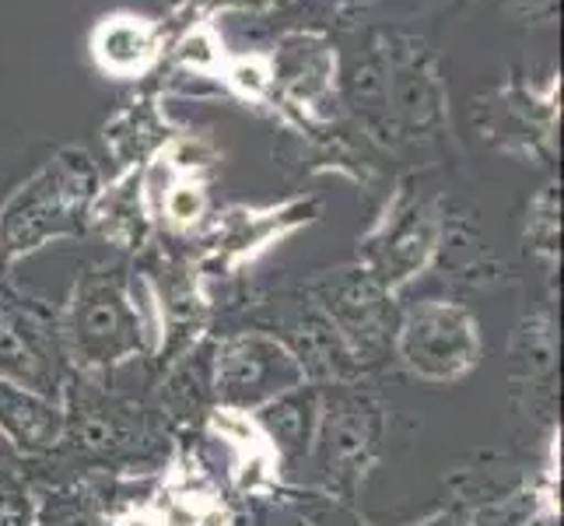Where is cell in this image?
Returning a JSON list of instances; mask_svg holds the SVG:
<instances>
[{"label":"cell","mask_w":564,"mask_h":526,"mask_svg":"<svg viewBox=\"0 0 564 526\" xmlns=\"http://www.w3.org/2000/svg\"><path fill=\"white\" fill-rule=\"evenodd\" d=\"M340 109L382 148L435 144L449 133V95L435 50L417 32H372L340 64Z\"/></svg>","instance_id":"1"},{"label":"cell","mask_w":564,"mask_h":526,"mask_svg":"<svg viewBox=\"0 0 564 526\" xmlns=\"http://www.w3.org/2000/svg\"><path fill=\"white\" fill-rule=\"evenodd\" d=\"M64 436L53 457L91 471H130L162 457L169 421L148 400L112 389L106 376L70 373L64 386Z\"/></svg>","instance_id":"2"},{"label":"cell","mask_w":564,"mask_h":526,"mask_svg":"<svg viewBox=\"0 0 564 526\" xmlns=\"http://www.w3.org/2000/svg\"><path fill=\"white\" fill-rule=\"evenodd\" d=\"M99 190V162L85 148L67 144L53 151L0 204V278L50 243L85 236Z\"/></svg>","instance_id":"3"},{"label":"cell","mask_w":564,"mask_h":526,"mask_svg":"<svg viewBox=\"0 0 564 526\" xmlns=\"http://www.w3.org/2000/svg\"><path fill=\"white\" fill-rule=\"evenodd\" d=\"M56 320L70 373L109 376L112 368L154 351L123 264L85 267Z\"/></svg>","instance_id":"4"},{"label":"cell","mask_w":564,"mask_h":526,"mask_svg":"<svg viewBox=\"0 0 564 526\" xmlns=\"http://www.w3.org/2000/svg\"><path fill=\"white\" fill-rule=\"evenodd\" d=\"M382 436L386 411L368 389H361V383L319 386V421L305 460L313 466L308 492H323L355 505L368 471L379 463Z\"/></svg>","instance_id":"5"},{"label":"cell","mask_w":564,"mask_h":526,"mask_svg":"<svg viewBox=\"0 0 564 526\" xmlns=\"http://www.w3.org/2000/svg\"><path fill=\"white\" fill-rule=\"evenodd\" d=\"M484 355L480 323L463 302L421 299L400 309L393 358L421 383L449 386L474 373Z\"/></svg>","instance_id":"6"},{"label":"cell","mask_w":564,"mask_h":526,"mask_svg":"<svg viewBox=\"0 0 564 526\" xmlns=\"http://www.w3.org/2000/svg\"><path fill=\"white\" fill-rule=\"evenodd\" d=\"M305 296L337 326L361 373L393 358L400 305L393 291H386V285L368 267L355 260L337 270H323L319 278L305 285Z\"/></svg>","instance_id":"7"},{"label":"cell","mask_w":564,"mask_h":526,"mask_svg":"<svg viewBox=\"0 0 564 526\" xmlns=\"http://www.w3.org/2000/svg\"><path fill=\"white\" fill-rule=\"evenodd\" d=\"M445 232V207L432 193H421L411 183L393 190L386 214L361 239L358 264L368 267L386 285V291L406 288L435 264Z\"/></svg>","instance_id":"8"},{"label":"cell","mask_w":564,"mask_h":526,"mask_svg":"<svg viewBox=\"0 0 564 526\" xmlns=\"http://www.w3.org/2000/svg\"><path fill=\"white\" fill-rule=\"evenodd\" d=\"M0 379L61 400L70 365L56 309L0 281Z\"/></svg>","instance_id":"9"},{"label":"cell","mask_w":564,"mask_h":526,"mask_svg":"<svg viewBox=\"0 0 564 526\" xmlns=\"http://www.w3.org/2000/svg\"><path fill=\"white\" fill-rule=\"evenodd\" d=\"M561 120V74H551L536 85L527 77H512L498 88H488L474 103V124L480 138L516 159L543 162L557 148Z\"/></svg>","instance_id":"10"},{"label":"cell","mask_w":564,"mask_h":526,"mask_svg":"<svg viewBox=\"0 0 564 526\" xmlns=\"http://www.w3.org/2000/svg\"><path fill=\"white\" fill-rule=\"evenodd\" d=\"M270 56L274 95L270 103L299 127H329L340 116V56L323 29H284Z\"/></svg>","instance_id":"11"},{"label":"cell","mask_w":564,"mask_h":526,"mask_svg":"<svg viewBox=\"0 0 564 526\" xmlns=\"http://www.w3.org/2000/svg\"><path fill=\"white\" fill-rule=\"evenodd\" d=\"M305 386V373L295 355L267 330H239L214 344L210 394L214 407L228 411H260L288 389Z\"/></svg>","instance_id":"12"},{"label":"cell","mask_w":564,"mask_h":526,"mask_svg":"<svg viewBox=\"0 0 564 526\" xmlns=\"http://www.w3.org/2000/svg\"><path fill=\"white\" fill-rule=\"evenodd\" d=\"M270 337H278L295 362L302 365L305 383L329 386V383H358L361 368L344 344L337 326L326 320L323 309L302 296V299H278L263 305V326Z\"/></svg>","instance_id":"13"},{"label":"cell","mask_w":564,"mask_h":526,"mask_svg":"<svg viewBox=\"0 0 564 526\" xmlns=\"http://www.w3.org/2000/svg\"><path fill=\"white\" fill-rule=\"evenodd\" d=\"M169 46V32L162 22H154L138 11H112L95 22L88 35V53L112 82H141L162 67Z\"/></svg>","instance_id":"14"},{"label":"cell","mask_w":564,"mask_h":526,"mask_svg":"<svg viewBox=\"0 0 564 526\" xmlns=\"http://www.w3.org/2000/svg\"><path fill=\"white\" fill-rule=\"evenodd\" d=\"M316 214H319L316 201H291V204L263 207V211L231 207L218 214V222L210 225L207 260L218 267H239L257 257V253L281 243L284 236H291L295 228L316 222Z\"/></svg>","instance_id":"15"},{"label":"cell","mask_w":564,"mask_h":526,"mask_svg":"<svg viewBox=\"0 0 564 526\" xmlns=\"http://www.w3.org/2000/svg\"><path fill=\"white\" fill-rule=\"evenodd\" d=\"M172 138H176V130H172L159 95H151V92L133 95V99L123 103V109H116L102 127V144H106V154L116 175L130 169H144L148 162L159 159L162 148Z\"/></svg>","instance_id":"16"},{"label":"cell","mask_w":564,"mask_h":526,"mask_svg":"<svg viewBox=\"0 0 564 526\" xmlns=\"http://www.w3.org/2000/svg\"><path fill=\"white\" fill-rule=\"evenodd\" d=\"M0 436L25 460L53 457L64 436V404L0 379Z\"/></svg>","instance_id":"17"},{"label":"cell","mask_w":564,"mask_h":526,"mask_svg":"<svg viewBox=\"0 0 564 526\" xmlns=\"http://www.w3.org/2000/svg\"><path fill=\"white\" fill-rule=\"evenodd\" d=\"M252 418L263 428L267 442L274 446L281 466H299L308 460V450H313L319 421V386L305 383L299 389H288L278 400L252 411Z\"/></svg>","instance_id":"18"},{"label":"cell","mask_w":564,"mask_h":526,"mask_svg":"<svg viewBox=\"0 0 564 526\" xmlns=\"http://www.w3.org/2000/svg\"><path fill=\"white\" fill-rule=\"evenodd\" d=\"M151 225L154 222L144 197V169L120 172L109 186H102L88 218V228H99L120 249H141L148 243Z\"/></svg>","instance_id":"19"},{"label":"cell","mask_w":564,"mask_h":526,"mask_svg":"<svg viewBox=\"0 0 564 526\" xmlns=\"http://www.w3.org/2000/svg\"><path fill=\"white\" fill-rule=\"evenodd\" d=\"M210 358L214 344H197L169 368L162 379V400L159 411L165 421H193L207 418L214 411V394H210Z\"/></svg>","instance_id":"20"},{"label":"cell","mask_w":564,"mask_h":526,"mask_svg":"<svg viewBox=\"0 0 564 526\" xmlns=\"http://www.w3.org/2000/svg\"><path fill=\"white\" fill-rule=\"evenodd\" d=\"M554 362H557V337L551 313H533L519 323L512 344V383L540 389L543 397H554Z\"/></svg>","instance_id":"21"},{"label":"cell","mask_w":564,"mask_h":526,"mask_svg":"<svg viewBox=\"0 0 564 526\" xmlns=\"http://www.w3.org/2000/svg\"><path fill=\"white\" fill-rule=\"evenodd\" d=\"M35 526H106L102 498H95L82 484L46 489L35 509Z\"/></svg>","instance_id":"22"},{"label":"cell","mask_w":564,"mask_h":526,"mask_svg":"<svg viewBox=\"0 0 564 526\" xmlns=\"http://www.w3.org/2000/svg\"><path fill=\"white\" fill-rule=\"evenodd\" d=\"M218 82L236 95V99L249 106H263L274 95V74H270V56L267 53H228Z\"/></svg>","instance_id":"23"},{"label":"cell","mask_w":564,"mask_h":526,"mask_svg":"<svg viewBox=\"0 0 564 526\" xmlns=\"http://www.w3.org/2000/svg\"><path fill=\"white\" fill-rule=\"evenodd\" d=\"M557 239H561V193L551 183L527 207V249L551 270L557 264Z\"/></svg>","instance_id":"24"},{"label":"cell","mask_w":564,"mask_h":526,"mask_svg":"<svg viewBox=\"0 0 564 526\" xmlns=\"http://www.w3.org/2000/svg\"><path fill=\"white\" fill-rule=\"evenodd\" d=\"M295 516H302L308 526H372L351 502L329 498L323 492H302L295 498Z\"/></svg>","instance_id":"25"},{"label":"cell","mask_w":564,"mask_h":526,"mask_svg":"<svg viewBox=\"0 0 564 526\" xmlns=\"http://www.w3.org/2000/svg\"><path fill=\"white\" fill-rule=\"evenodd\" d=\"M39 498L18 471H0V526H35Z\"/></svg>","instance_id":"26"},{"label":"cell","mask_w":564,"mask_h":526,"mask_svg":"<svg viewBox=\"0 0 564 526\" xmlns=\"http://www.w3.org/2000/svg\"><path fill=\"white\" fill-rule=\"evenodd\" d=\"M501 8L522 25H551L557 18V0H501Z\"/></svg>","instance_id":"27"},{"label":"cell","mask_w":564,"mask_h":526,"mask_svg":"<svg viewBox=\"0 0 564 526\" xmlns=\"http://www.w3.org/2000/svg\"><path fill=\"white\" fill-rule=\"evenodd\" d=\"M411 526H470V513H466V505L456 502L449 509H438L432 516H424L421 523H411Z\"/></svg>","instance_id":"28"},{"label":"cell","mask_w":564,"mask_h":526,"mask_svg":"<svg viewBox=\"0 0 564 526\" xmlns=\"http://www.w3.org/2000/svg\"><path fill=\"white\" fill-rule=\"evenodd\" d=\"M530 526H557V516H540V519H533Z\"/></svg>","instance_id":"29"},{"label":"cell","mask_w":564,"mask_h":526,"mask_svg":"<svg viewBox=\"0 0 564 526\" xmlns=\"http://www.w3.org/2000/svg\"><path fill=\"white\" fill-rule=\"evenodd\" d=\"M284 526H308V523H305V519H302V516H291V519H288V523H284Z\"/></svg>","instance_id":"30"}]
</instances>
